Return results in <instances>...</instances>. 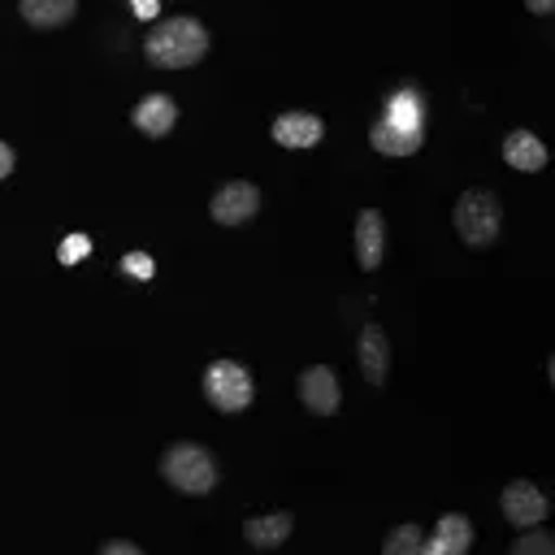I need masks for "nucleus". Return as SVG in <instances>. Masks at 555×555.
<instances>
[{
  "label": "nucleus",
  "mask_w": 555,
  "mask_h": 555,
  "mask_svg": "<svg viewBox=\"0 0 555 555\" xmlns=\"http://www.w3.org/2000/svg\"><path fill=\"white\" fill-rule=\"evenodd\" d=\"M208 212H212V221L217 225H243V221H251L256 212H260V186L256 182H225L217 195H212V204H208Z\"/></svg>",
  "instance_id": "423d86ee"
},
{
  "label": "nucleus",
  "mask_w": 555,
  "mask_h": 555,
  "mask_svg": "<svg viewBox=\"0 0 555 555\" xmlns=\"http://www.w3.org/2000/svg\"><path fill=\"white\" fill-rule=\"evenodd\" d=\"M139 17H156V0H130Z\"/></svg>",
  "instance_id": "5701e85b"
},
{
  "label": "nucleus",
  "mask_w": 555,
  "mask_h": 555,
  "mask_svg": "<svg viewBox=\"0 0 555 555\" xmlns=\"http://www.w3.org/2000/svg\"><path fill=\"white\" fill-rule=\"evenodd\" d=\"M160 477L182 494H212V486H217L212 451L199 442H169L160 455Z\"/></svg>",
  "instance_id": "f03ea898"
},
{
  "label": "nucleus",
  "mask_w": 555,
  "mask_h": 555,
  "mask_svg": "<svg viewBox=\"0 0 555 555\" xmlns=\"http://www.w3.org/2000/svg\"><path fill=\"white\" fill-rule=\"evenodd\" d=\"M468 546H473V525H468V516H460V512L438 516L434 533L421 538V555H464Z\"/></svg>",
  "instance_id": "1a4fd4ad"
},
{
  "label": "nucleus",
  "mask_w": 555,
  "mask_h": 555,
  "mask_svg": "<svg viewBox=\"0 0 555 555\" xmlns=\"http://www.w3.org/2000/svg\"><path fill=\"white\" fill-rule=\"evenodd\" d=\"M121 269H126L130 278H139V282H147L156 264H152V256H147V251H130V256H121Z\"/></svg>",
  "instance_id": "aec40b11"
},
{
  "label": "nucleus",
  "mask_w": 555,
  "mask_h": 555,
  "mask_svg": "<svg viewBox=\"0 0 555 555\" xmlns=\"http://www.w3.org/2000/svg\"><path fill=\"white\" fill-rule=\"evenodd\" d=\"M369 143H373L377 152H386V156H412V152L425 143V139H421V100H412L408 91L395 95L390 113L373 121Z\"/></svg>",
  "instance_id": "20e7f679"
},
{
  "label": "nucleus",
  "mask_w": 555,
  "mask_h": 555,
  "mask_svg": "<svg viewBox=\"0 0 555 555\" xmlns=\"http://www.w3.org/2000/svg\"><path fill=\"white\" fill-rule=\"evenodd\" d=\"M269 134L282 143V147H317L321 134H325V121L317 113H282L273 117Z\"/></svg>",
  "instance_id": "9d476101"
},
{
  "label": "nucleus",
  "mask_w": 555,
  "mask_h": 555,
  "mask_svg": "<svg viewBox=\"0 0 555 555\" xmlns=\"http://www.w3.org/2000/svg\"><path fill=\"white\" fill-rule=\"evenodd\" d=\"M130 121H134V126H139L147 139H165V134L173 130V121H178V104H173L169 95L152 91V95H143V100L134 104Z\"/></svg>",
  "instance_id": "f8f14e48"
},
{
  "label": "nucleus",
  "mask_w": 555,
  "mask_h": 555,
  "mask_svg": "<svg viewBox=\"0 0 555 555\" xmlns=\"http://www.w3.org/2000/svg\"><path fill=\"white\" fill-rule=\"evenodd\" d=\"M13 165H17V156H13V147H9L4 139H0V182H4L9 173H13Z\"/></svg>",
  "instance_id": "4be33fe9"
},
{
  "label": "nucleus",
  "mask_w": 555,
  "mask_h": 555,
  "mask_svg": "<svg viewBox=\"0 0 555 555\" xmlns=\"http://www.w3.org/2000/svg\"><path fill=\"white\" fill-rule=\"evenodd\" d=\"M382 256H386V221H382V212L364 208L356 217V260L364 273H373L382 264Z\"/></svg>",
  "instance_id": "9b49d317"
},
{
  "label": "nucleus",
  "mask_w": 555,
  "mask_h": 555,
  "mask_svg": "<svg viewBox=\"0 0 555 555\" xmlns=\"http://www.w3.org/2000/svg\"><path fill=\"white\" fill-rule=\"evenodd\" d=\"M525 9H529V13H551L555 0H525Z\"/></svg>",
  "instance_id": "b1692460"
},
{
  "label": "nucleus",
  "mask_w": 555,
  "mask_h": 555,
  "mask_svg": "<svg viewBox=\"0 0 555 555\" xmlns=\"http://www.w3.org/2000/svg\"><path fill=\"white\" fill-rule=\"evenodd\" d=\"M17 9L35 30H56V26H65L74 17L78 0H17Z\"/></svg>",
  "instance_id": "dca6fc26"
},
{
  "label": "nucleus",
  "mask_w": 555,
  "mask_h": 555,
  "mask_svg": "<svg viewBox=\"0 0 555 555\" xmlns=\"http://www.w3.org/2000/svg\"><path fill=\"white\" fill-rule=\"evenodd\" d=\"M551 551H555V538L542 533L538 525H529V529L507 546V555H551Z\"/></svg>",
  "instance_id": "a211bd4d"
},
{
  "label": "nucleus",
  "mask_w": 555,
  "mask_h": 555,
  "mask_svg": "<svg viewBox=\"0 0 555 555\" xmlns=\"http://www.w3.org/2000/svg\"><path fill=\"white\" fill-rule=\"evenodd\" d=\"M360 369L369 386H382L390 373V338L382 325H364L360 330Z\"/></svg>",
  "instance_id": "ddd939ff"
},
{
  "label": "nucleus",
  "mask_w": 555,
  "mask_h": 555,
  "mask_svg": "<svg viewBox=\"0 0 555 555\" xmlns=\"http://www.w3.org/2000/svg\"><path fill=\"white\" fill-rule=\"evenodd\" d=\"M100 555H143V551L126 538H108V542H100Z\"/></svg>",
  "instance_id": "412c9836"
},
{
  "label": "nucleus",
  "mask_w": 555,
  "mask_h": 555,
  "mask_svg": "<svg viewBox=\"0 0 555 555\" xmlns=\"http://www.w3.org/2000/svg\"><path fill=\"white\" fill-rule=\"evenodd\" d=\"M87 251H91V238H87V234H65V243L56 247V256H61L65 264H74V260H82Z\"/></svg>",
  "instance_id": "6ab92c4d"
},
{
  "label": "nucleus",
  "mask_w": 555,
  "mask_h": 555,
  "mask_svg": "<svg viewBox=\"0 0 555 555\" xmlns=\"http://www.w3.org/2000/svg\"><path fill=\"white\" fill-rule=\"evenodd\" d=\"M421 529L416 525H395L382 542V555H421Z\"/></svg>",
  "instance_id": "f3484780"
},
{
  "label": "nucleus",
  "mask_w": 555,
  "mask_h": 555,
  "mask_svg": "<svg viewBox=\"0 0 555 555\" xmlns=\"http://www.w3.org/2000/svg\"><path fill=\"white\" fill-rule=\"evenodd\" d=\"M299 399L317 416H334L338 412V377H334V369L330 364H308L299 373Z\"/></svg>",
  "instance_id": "6e6552de"
},
{
  "label": "nucleus",
  "mask_w": 555,
  "mask_h": 555,
  "mask_svg": "<svg viewBox=\"0 0 555 555\" xmlns=\"http://www.w3.org/2000/svg\"><path fill=\"white\" fill-rule=\"evenodd\" d=\"M455 234L464 238V247H490L499 238V225H503V208H499V195L486 191V186H468L460 199H455Z\"/></svg>",
  "instance_id": "7ed1b4c3"
},
{
  "label": "nucleus",
  "mask_w": 555,
  "mask_h": 555,
  "mask_svg": "<svg viewBox=\"0 0 555 555\" xmlns=\"http://www.w3.org/2000/svg\"><path fill=\"white\" fill-rule=\"evenodd\" d=\"M208 52V30L195 17H165L143 35V56L156 69H186L204 61Z\"/></svg>",
  "instance_id": "f257e3e1"
},
{
  "label": "nucleus",
  "mask_w": 555,
  "mask_h": 555,
  "mask_svg": "<svg viewBox=\"0 0 555 555\" xmlns=\"http://www.w3.org/2000/svg\"><path fill=\"white\" fill-rule=\"evenodd\" d=\"M499 507H503L507 525H516V529H529V525H542L546 520V494L533 481H525V477H516V481L503 486Z\"/></svg>",
  "instance_id": "0eeeda50"
},
{
  "label": "nucleus",
  "mask_w": 555,
  "mask_h": 555,
  "mask_svg": "<svg viewBox=\"0 0 555 555\" xmlns=\"http://www.w3.org/2000/svg\"><path fill=\"white\" fill-rule=\"evenodd\" d=\"M204 395L217 412H243L256 399V382L238 360H212L204 369Z\"/></svg>",
  "instance_id": "39448f33"
},
{
  "label": "nucleus",
  "mask_w": 555,
  "mask_h": 555,
  "mask_svg": "<svg viewBox=\"0 0 555 555\" xmlns=\"http://www.w3.org/2000/svg\"><path fill=\"white\" fill-rule=\"evenodd\" d=\"M291 529H295V516H291V512H273V516H251V520H243V538H247L256 551L282 546V542L291 538Z\"/></svg>",
  "instance_id": "4468645a"
},
{
  "label": "nucleus",
  "mask_w": 555,
  "mask_h": 555,
  "mask_svg": "<svg viewBox=\"0 0 555 555\" xmlns=\"http://www.w3.org/2000/svg\"><path fill=\"white\" fill-rule=\"evenodd\" d=\"M503 160H507L512 169H520V173H533V169L546 165V147H542L538 134H529V130H512V134L503 139Z\"/></svg>",
  "instance_id": "2eb2a0df"
}]
</instances>
